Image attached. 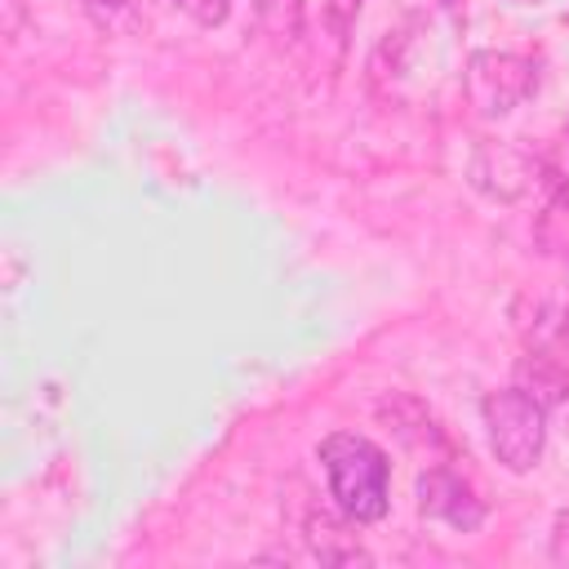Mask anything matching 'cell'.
I'll use <instances>...</instances> for the list:
<instances>
[{
  "instance_id": "6da1fadb",
  "label": "cell",
  "mask_w": 569,
  "mask_h": 569,
  "mask_svg": "<svg viewBox=\"0 0 569 569\" xmlns=\"http://www.w3.org/2000/svg\"><path fill=\"white\" fill-rule=\"evenodd\" d=\"M320 462L329 476V493L338 498L347 520H378L387 511V453L356 431H333L320 445Z\"/></svg>"
},
{
  "instance_id": "7a4b0ae2",
  "label": "cell",
  "mask_w": 569,
  "mask_h": 569,
  "mask_svg": "<svg viewBox=\"0 0 569 569\" xmlns=\"http://www.w3.org/2000/svg\"><path fill=\"white\" fill-rule=\"evenodd\" d=\"M485 427H489V449L507 471H529L542 458L547 445V409L538 396L525 387L489 391L485 396Z\"/></svg>"
},
{
  "instance_id": "3957f363",
  "label": "cell",
  "mask_w": 569,
  "mask_h": 569,
  "mask_svg": "<svg viewBox=\"0 0 569 569\" xmlns=\"http://www.w3.org/2000/svg\"><path fill=\"white\" fill-rule=\"evenodd\" d=\"M467 89L480 102V111H511L533 89V71L516 53H476L467 71Z\"/></svg>"
},
{
  "instance_id": "277c9868",
  "label": "cell",
  "mask_w": 569,
  "mask_h": 569,
  "mask_svg": "<svg viewBox=\"0 0 569 569\" xmlns=\"http://www.w3.org/2000/svg\"><path fill=\"white\" fill-rule=\"evenodd\" d=\"M418 507H422V516L445 520L453 529H476L480 516H485V507L471 493V485L449 467H427L418 476Z\"/></svg>"
},
{
  "instance_id": "5b68a950",
  "label": "cell",
  "mask_w": 569,
  "mask_h": 569,
  "mask_svg": "<svg viewBox=\"0 0 569 569\" xmlns=\"http://www.w3.org/2000/svg\"><path fill=\"white\" fill-rule=\"evenodd\" d=\"M378 418L382 427L413 453H427V458H449V436L440 431V422L431 418V409L418 400V396H405V391H391L387 400H378Z\"/></svg>"
},
{
  "instance_id": "8992f818",
  "label": "cell",
  "mask_w": 569,
  "mask_h": 569,
  "mask_svg": "<svg viewBox=\"0 0 569 569\" xmlns=\"http://www.w3.org/2000/svg\"><path fill=\"white\" fill-rule=\"evenodd\" d=\"M311 533H307V542H311V556L320 560V565H369V551L333 520V516H311V525H307Z\"/></svg>"
},
{
  "instance_id": "52a82bcc",
  "label": "cell",
  "mask_w": 569,
  "mask_h": 569,
  "mask_svg": "<svg viewBox=\"0 0 569 569\" xmlns=\"http://www.w3.org/2000/svg\"><path fill=\"white\" fill-rule=\"evenodd\" d=\"M253 9H258L262 27L271 36L298 40V31H302V0H253Z\"/></svg>"
},
{
  "instance_id": "ba28073f",
  "label": "cell",
  "mask_w": 569,
  "mask_h": 569,
  "mask_svg": "<svg viewBox=\"0 0 569 569\" xmlns=\"http://www.w3.org/2000/svg\"><path fill=\"white\" fill-rule=\"evenodd\" d=\"M325 13H329V27H333V36L342 40V36L351 31L356 13H360V0H329V4H325Z\"/></svg>"
},
{
  "instance_id": "9c48e42d",
  "label": "cell",
  "mask_w": 569,
  "mask_h": 569,
  "mask_svg": "<svg viewBox=\"0 0 569 569\" xmlns=\"http://www.w3.org/2000/svg\"><path fill=\"white\" fill-rule=\"evenodd\" d=\"M196 22H204V27H213V22H222L227 18V9H231V0H178Z\"/></svg>"
},
{
  "instance_id": "30bf717a",
  "label": "cell",
  "mask_w": 569,
  "mask_h": 569,
  "mask_svg": "<svg viewBox=\"0 0 569 569\" xmlns=\"http://www.w3.org/2000/svg\"><path fill=\"white\" fill-rule=\"evenodd\" d=\"M556 556H560V560H569V511L556 520Z\"/></svg>"
},
{
  "instance_id": "8fae6325",
  "label": "cell",
  "mask_w": 569,
  "mask_h": 569,
  "mask_svg": "<svg viewBox=\"0 0 569 569\" xmlns=\"http://www.w3.org/2000/svg\"><path fill=\"white\" fill-rule=\"evenodd\" d=\"M89 4H93V13H102V9H107V22H111V13H116V9H124L129 0H89Z\"/></svg>"
},
{
  "instance_id": "7c38bea8",
  "label": "cell",
  "mask_w": 569,
  "mask_h": 569,
  "mask_svg": "<svg viewBox=\"0 0 569 569\" xmlns=\"http://www.w3.org/2000/svg\"><path fill=\"white\" fill-rule=\"evenodd\" d=\"M511 4H533V0H511Z\"/></svg>"
}]
</instances>
